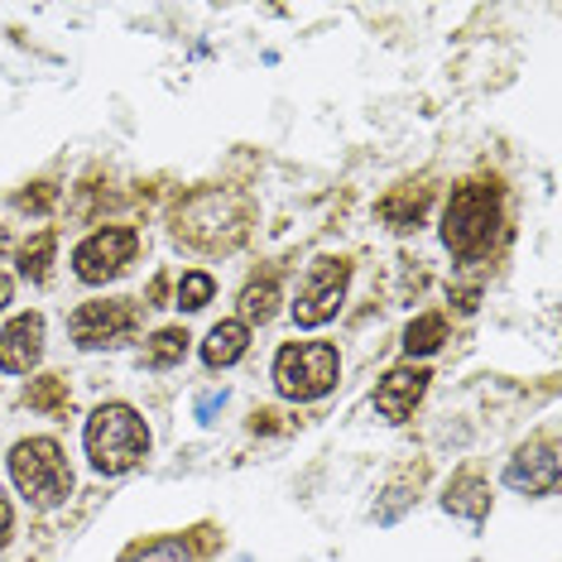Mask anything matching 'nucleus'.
<instances>
[{
	"instance_id": "9d476101",
	"label": "nucleus",
	"mask_w": 562,
	"mask_h": 562,
	"mask_svg": "<svg viewBox=\"0 0 562 562\" xmlns=\"http://www.w3.org/2000/svg\"><path fill=\"white\" fill-rule=\"evenodd\" d=\"M44 356V317L40 313H20L15 323L0 331V370L10 375H30Z\"/></svg>"
},
{
	"instance_id": "ddd939ff",
	"label": "nucleus",
	"mask_w": 562,
	"mask_h": 562,
	"mask_svg": "<svg viewBox=\"0 0 562 562\" xmlns=\"http://www.w3.org/2000/svg\"><path fill=\"white\" fill-rule=\"evenodd\" d=\"M246 347H250V327L240 323V317H226V323H216L207 331V341H202V361H207L212 370L236 366L240 356H246Z\"/></svg>"
},
{
	"instance_id": "f03ea898",
	"label": "nucleus",
	"mask_w": 562,
	"mask_h": 562,
	"mask_svg": "<svg viewBox=\"0 0 562 562\" xmlns=\"http://www.w3.org/2000/svg\"><path fill=\"white\" fill-rule=\"evenodd\" d=\"M82 442H87V457H92V467L101 476H125V471L149 457V428L131 404H101L97 414L87 418Z\"/></svg>"
},
{
	"instance_id": "1a4fd4ad",
	"label": "nucleus",
	"mask_w": 562,
	"mask_h": 562,
	"mask_svg": "<svg viewBox=\"0 0 562 562\" xmlns=\"http://www.w3.org/2000/svg\"><path fill=\"white\" fill-rule=\"evenodd\" d=\"M558 442L553 438H533L524 442L505 467V485L509 491H524V495H553L558 491Z\"/></svg>"
},
{
	"instance_id": "6ab92c4d",
	"label": "nucleus",
	"mask_w": 562,
	"mask_h": 562,
	"mask_svg": "<svg viewBox=\"0 0 562 562\" xmlns=\"http://www.w3.org/2000/svg\"><path fill=\"white\" fill-rule=\"evenodd\" d=\"M30 408H40V414H68V380L63 375H44L30 385Z\"/></svg>"
},
{
	"instance_id": "423d86ee",
	"label": "nucleus",
	"mask_w": 562,
	"mask_h": 562,
	"mask_svg": "<svg viewBox=\"0 0 562 562\" xmlns=\"http://www.w3.org/2000/svg\"><path fill=\"white\" fill-rule=\"evenodd\" d=\"M226 207H236L232 193H202L178 212V240L198 250H232L246 236V222H226Z\"/></svg>"
},
{
	"instance_id": "2eb2a0df",
	"label": "nucleus",
	"mask_w": 562,
	"mask_h": 562,
	"mask_svg": "<svg viewBox=\"0 0 562 562\" xmlns=\"http://www.w3.org/2000/svg\"><path fill=\"white\" fill-rule=\"evenodd\" d=\"M188 331L183 327H159L155 337L145 341V366H155V370H169V366H178L188 356Z\"/></svg>"
},
{
	"instance_id": "a878e982",
	"label": "nucleus",
	"mask_w": 562,
	"mask_h": 562,
	"mask_svg": "<svg viewBox=\"0 0 562 562\" xmlns=\"http://www.w3.org/2000/svg\"><path fill=\"white\" fill-rule=\"evenodd\" d=\"M10 250V232H5V226H0V255H5Z\"/></svg>"
},
{
	"instance_id": "a211bd4d",
	"label": "nucleus",
	"mask_w": 562,
	"mask_h": 562,
	"mask_svg": "<svg viewBox=\"0 0 562 562\" xmlns=\"http://www.w3.org/2000/svg\"><path fill=\"white\" fill-rule=\"evenodd\" d=\"M54 250H58V236L54 232H40L30 240V246L20 250V274L30 279V284H44L48 279V265H54Z\"/></svg>"
},
{
	"instance_id": "39448f33",
	"label": "nucleus",
	"mask_w": 562,
	"mask_h": 562,
	"mask_svg": "<svg viewBox=\"0 0 562 562\" xmlns=\"http://www.w3.org/2000/svg\"><path fill=\"white\" fill-rule=\"evenodd\" d=\"M72 341L82 351H101V347H121V341L135 337L139 327V303L135 299H101V303H82L78 313L68 317Z\"/></svg>"
},
{
	"instance_id": "0eeeda50",
	"label": "nucleus",
	"mask_w": 562,
	"mask_h": 562,
	"mask_svg": "<svg viewBox=\"0 0 562 562\" xmlns=\"http://www.w3.org/2000/svg\"><path fill=\"white\" fill-rule=\"evenodd\" d=\"M135 250H139V236L131 226H106V232H92L72 250V270H78L82 284H106V279L125 274Z\"/></svg>"
},
{
	"instance_id": "5701e85b",
	"label": "nucleus",
	"mask_w": 562,
	"mask_h": 562,
	"mask_svg": "<svg viewBox=\"0 0 562 562\" xmlns=\"http://www.w3.org/2000/svg\"><path fill=\"white\" fill-rule=\"evenodd\" d=\"M10 529H15V509H10V501H5V491H0V548L10 543Z\"/></svg>"
},
{
	"instance_id": "4468645a",
	"label": "nucleus",
	"mask_w": 562,
	"mask_h": 562,
	"mask_svg": "<svg viewBox=\"0 0 562 562\" xmlns=\"http://www.w3.org/2000/svg\"><path fill=\"white\" fill-rule=\"evenodd\" d=\"M424 207H428V188H394V193L380 202V216H385L390 232H408V226L424 222Z\"/></svg>"
},
{
	"instance_id": "aec40b11",
	"label": "nucleus",
	"mask_w": 562,
	"mask_h": 562,
	"mask_svg": "<svg viewBox=\"0 0 562 562\" xmlns=\"http://www.w3.org/2000/svg\"><path fill=\"white\" fill-rule=\"evenodd\" d=\"M121 562H193V548H188L183 539H155V543L131 548Z\"/></svg>"
},
{
	"instance_id": "20e7f679",
	"label": "nucleus",
	"mask_w": 562,
	"mask_h": 562,
	"mask_svg": "<svg viewBox=\"0 0 562 562\" xmlns=\"http://www.w3.org/2000/svg\"><path fill=\"white\" fill-rule=\"evenodd\" d=\"M337 375H341V356L327 341H293V347L274 356V390L293 404L323 400L337 385Z\"/></svg>"
},
{
	"instance_id": "f3484780",
	"label": "nucleus",
	"mask_w": 562,
	"mask_h": 562,
	"mask_svg": "<svg viewBox=\"0 0 562 562\" xmlns=\"http://www.w3.org/2000/svg\"><path fill=\"white\" fill-rule=\"evenodd\" d=\"M279 313V284L274 279H255V284H246V293H240V323H270V317Z\"/></svg>"
},
{
	"instance_id": "b1692460",
	"label": "nucleus",
	"mask_w": 562,
	"mask_h": 562,
	"mask_svg": "<svg viewBox=\"0 0 562 562\" xmlns=\"http://www.w3.org/2000/svg\"><path fill=\"white\" fill-rule=\"evenodd\" d=\"M222 400H226V394H202V400H198V414H202V424H212V408L222 404Z\"/></svg>"
},
{
	"instance_id": "6e6552de",
	"label": "nucleus",
	"mask_w": 562,
	"mask_h": 562,
	"mask_svg": "<svg viewBox=\"0 0 562 562\" xmlns=\"http://www.w3.org/2000/svg\"><path fill=\"white\" fill-rule=\"evenodd\" d=\"M347 279H351V265L347 260H317L308 279L299 289V303H293V323L299 327H323L337 317L341 299H347Z\"/></svg>"
},
{
	"instance_id": "9b49d317",
	"label": "nucleus",
	"mask_w": 562,
	"mask_h": 562,
	"mask_svg": "<svg viewBox=\"0 0 562 562\" xmlns=\"http://www.w3.org/2000/svg\"><path fill=\"white\" fill-rule=\"evenodd\" d=\"M428 380H432V375H428L424 366H400V370H390V375L380 380V390H375V408L390 418V424H404V418L418 408V400H424Z\"/></svg>"
},
{
	"instance_id": "393cba45",
	"label": "nucleus",
	"mask_w": 562,
	"mask_h": 562,
	"mask_svg": "<svg viewBox=\"0 0 562 562\" xmlns=\"http://www.w3.org/2000/svg\"><path fill=\"white\" fill-rule=\"evenodd\" d=\"M5 303H10V279L0 274V308H5Z\"/></svg>"
},
{
	"instance_id": "412c9836",
	"label": "nucleus",
	"mask_w": 562,
	"mask_h": 562,
	"mask_svg": "<svg viewBox=\"0 0 562 562\" xmlns=\"http://www.w3.org/2000/svg\"><path fill=\"white\" fill-rule=\"evenodd\" d=\"M212 293H216L212 274H202V270L183 274V284H178V308H183V313H198V308H207V303H212Z\"/></svg>"
},
{
	"instance_id": "4be33fe9",
	"label": "nucleus",
	"mask_w": 562,
	"mask_h": 562,
	"mask_svg": "<svg viewBox=\"0 0 562 562\" xmlns=\"http://www.w3.org/2000/svg\"><path fill=\"white\" fill-rule=\"evenodd\" d=\"M54 198H58V193H54V188H48V183H34V193H20L15 202H20L24 212H44Z\"/></svg>"
},
{
	"instance_id": "f8f14e48",
	"label": "nucleus",
	"mask_w": 562,
	"mask_h": 562,
	"mask_svg": "<svg viewBox=\"0 0 562 562\" xmlns=\"http://www.w3.org/2000/svg\"><path fill=\"white\" fill-rule=\"evenodd\" d=\"M442 509H447V515H462L471 524H481L485 515H491V485H485L476 471H457V476L447 481Z\"/></svg>"
},
{
	"instance_id": "7ed1b4c3",
	"label": "nucleus",
	"mask_w": 562,
	"mask_h": 562,
	"mask_svg": "<svg viewBox=\"0 0 562 562\" xmlns=\"http://www.w3.org/2000/svg\"><path fill=\"white\" fill-rule=\"evenodd\" d=\"M10 476L24 501L40 509H54L72 495V467L54 438H24L10 447Z\"/></svg>"
},
{
	"instance_id": "f257e3e1",
	"label": "nucleus",
	"mask_w": 562,
	"mask_h": 562,
	"mask_svg": "<svg viewBox=\"0 0 562 562\" xmlns=\"http://www.w3.org/2000/svg\"><path fill=\"white\" fill-rule=\"evenodd\" d=\"M501 236V183H462L442 212V240L457 260H481Z\"/></svg>"
},
{
	"instance_id": "dca6fc26",
	"label": "nucleus",
	"mask_w": 562,
	"mask_h": 562,
	"mask_svg": "<svg viewBox=\"0 0 562 562\" xmlns=\"http://www.w3.org/2000/svg\"><path fill=\"white\" fill-rule=\"evenodd\" d=\"M447 341V317L442 313H424V317H414L404 331V351L408 356H432Z\"/></svg>"
}]
</instances>
